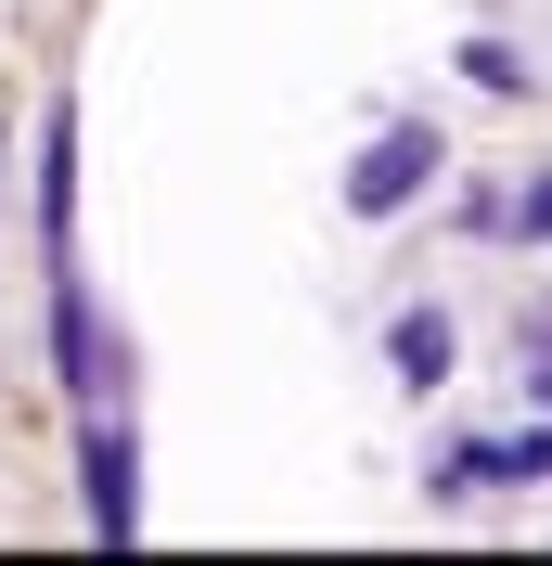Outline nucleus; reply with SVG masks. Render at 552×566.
I'll return each instance as SVG.
<instances>
[{"mask_svg": "<svg viewBox=\"0 0 552 566\" xmlns=\"http://www.w3.org/2000/svg\"><path fill=\"white\" fill-rule=\"evenodd\" d=\"M77 528L129 554L141 541V438H129V399L116 412H77Z\"/></svg>", "mask_w": 552, "mask_h": 566, "instance_id": "nucleus-2", "label": "nucleus"}, {"mask_svg": "<svg viewBox=\"0 0 552 566\" xmlns=\"http://www.w3.org/2000/svg\"><path fill=\"white\" fill-rule=\"evenodd\" d=\"M77 258V91L39 104V271Z\"/></svg>", "mask_w": 552, "mask_h": 566, "instance_id": "nucleus-4", "label": "nucleus"}, {"mask_svg": "<svg viewBox=\"0 0 552 566\" xmlns=\"http://www.w3.org/2000/svg\"><path fill=\"white\" fill-rule=\"evenodd\" d=\"M449 180V129L437 116H385L360 155H347V180H335V207L360 219V232H385V219H412L424 193Z\"/></svg>", "mask_w": 552, "mask_h": 566, "instance_id": "nucleus-1", "label": "nucleus"}, {"mask_svg": "<svg viewBox=\"0 0 552 566\" xmlns=\"http://www.w3.org/2000/svg\"><path fill=\"white\" fill-rule=\"evenodd\" d=\"M501 490H552V412L501 424Z\"/></svg>", "mask_w": 552, "mask_h": 566, "instance_id": "nucleus-8", "label": "nucleus"}, {"mask_svg": "<svg viewBox=\"0 0 552 566\" xmlns=\"http://www.w3.org/2000/svg\"><path fill=\"white\" fill-rule=\"evenodd\" d=\"M373 348H385V387H399V399H449V387H463V322H449L437 296L385 310V335H373Z\"/></svg>", "mask_w": 552, "mask_h": 566, "instance_id": "nucleus-3", "label": "nucleus"}, {"mask_svg": "<svg viewBox=\"0 0 552 566\" xmlns=\"http://www.w3.org/2000/svg\"><path fill=\"white\" fill-rule=\"evenodd\" d=\"M501 245H552V168L514 180V219H501Z\"/></svg>", "mask_w": 552, "mask_h": 566, "instance_id": "nucleus-9", "label": "nucleus"}, {"mask_svg": "<svg viewBox=\"0 0 552 566\" xmlns=\"http://www.w3.org/2000/svg\"><path fill=\"white\" fill-rule=\"evenodd\" d=\"M527 348H552V296H540V310H527Z\"/></svg>", "mask_w": 552, "mask_h": 566, "instance_id": "nucleus-11", "label": "nucleus"}, {"mask_svg": "<svg viewBox=\"0 0 552 566\" xmlns=\"http://www.w3.org/2000/svg\"><path fill=\"white\" fill-rule=\"evenodd\" d=\"M476 490H501V438H449L424 463V502H476Z\"/></svg>", "mask_w": 552, "mask_h": 566, "instance_id": "nucleus-6", "label": "nucleus"}, {"mask_svg": "<svg viewBox=\"0 0 552 566\" xmlns=\"http://www.w3.org/2000/svg\"><path fill=\"white\" fill-rule=\"evenodd\" d=\"M449 65L476 77L488 104H527V91H540V65H527V39H501V27H476V39H463V52H449Z\"/></svg>", "mask_w": 552, "mask_h": 566, "instance_id": "nucleus-5", "label": "nucleus"}, {"mask_svg": "<svg viewBox=\"0 0 552 566\" xmlns=\"http://www.w3.org/2000/svg\"><path fill=\"white\" fill-rule=\"evenodd\" d=\"M501 219H514V180L501 168H476L463 193H449V232H476V245H501Z\"/></svg>", "mask_w": 552, "mask_h": 566, "instance_id": "nucleus-7", "label": "nucleus"}, {"mask_svg": "<svg viewBox=\"0 0 552 566\" xmlns=\"http://www.w3.org/2000/svg\"><path fill=\"white\" fill-rule=\"evenodd\" d=\"M527 412H552V348H540V360H527Z\"/></svg>", "mask_w": 552, "mask_h": 566, "instance_id": "nucleus-10", "label": "nucleus"}]
</instances>
